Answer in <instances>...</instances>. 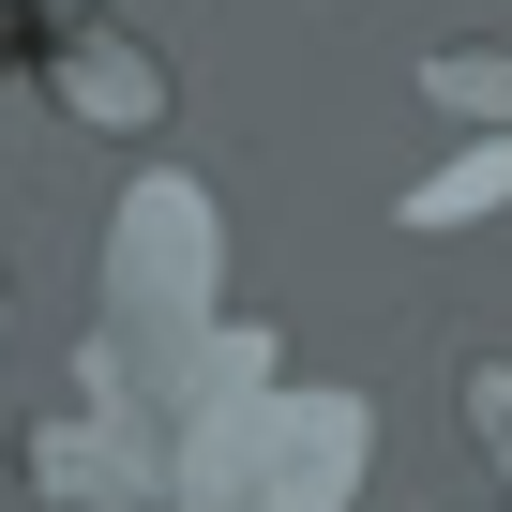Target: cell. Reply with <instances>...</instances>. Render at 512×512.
<instances>
[{"instance_id": "cell-1", "label": "cell", "mask_w": 512, "mask_h": 512, "mask_svg": "<svg viewBox=\"0 0 512 512\" xmlns=\"http://www.w3.org/2000/svg\"><path fill=\"white\" fill-rule=\"evenodd\" d=\"M482 211H512V136L467 151V166H437V181L407 196V226H482Z\"/></svg>"}, {"instance_id": "cell-2", "label": "cell", "mask_w": 512, "mask_h": 512, "mask_svg": "<svg viewBox=\"0 0 512 512\" xmlns=\"http://www.w3.org/2000/svg\"><path fill=\"white\" fill-rule=\"evenodd\" d=\"M422 91H437L452 121H497V136H512V61H497V46H437Z\"/></svg>"}]
</instances>
